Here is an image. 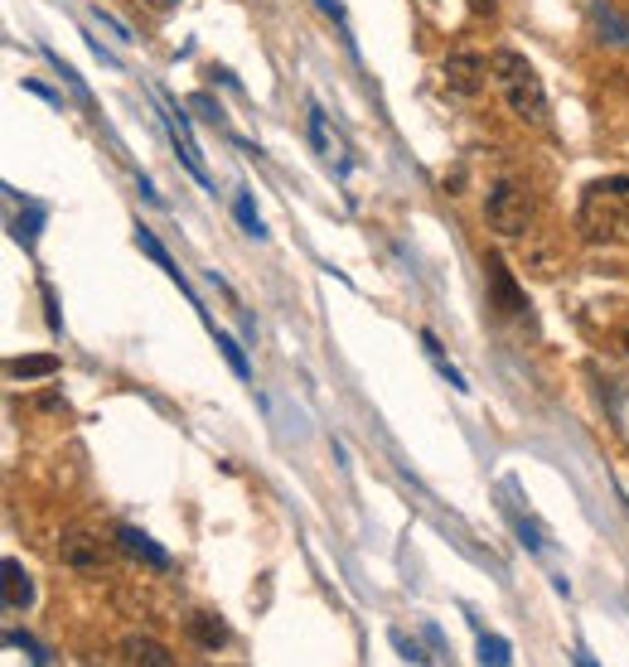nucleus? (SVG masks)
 I'll use <instances>...</instances> for the list:
<instances>
[{
  "label": "nucleus",
  "instance_id": "obj_1",
  "mask_svg": "<svg viewBox=\"0 0 629 667\" xmlns=\"http://www.w3.org/2000/svg\"><path fill=\"white\" fill-rule=\"evenodd\" d=\"M489 78H494V88H499L504 106L518 116V122H528V126H542L547 122V88H542L538 69H532L524 53L494 49L489 53Z\"/></svg>",
  "mask_w": 629,
  "mask_h": 667
},
{
  "label": "nucleus",
  "instance_id": "obj_2",
  "mask_svg": "<svg viewBox=\"0 0 629 667\" xmlns=\"http://www.w3.org/2000/svg\"><path fill=\"white\" fill-rule=\"evenodd\" d=\"M577 228L586 243H615V237L629 228V175L586 184L581 208H577Z\"/></svg>",
  "mask_w": 629,
  "mask_h": 667
},
{
  "label": "nucleus",
  "instance_id": "obj_3",
  "mask_svg": "<svg viewBox=\"0 0 629 667\" xmlns=\"http://www.w3.org/2000/svg\"><path fill=\"white\" fill-rule=\"evenodd\" d=\"M532 213H538V204L518 179H499L485 198V218L499 237H524L532 228Z\"/></svg>",
  "mask_w": 629,
  "mask_h": 667
},
{
  "label": "nucleus",
  "instance_id": "obj_4",
  "mask_svg": "<svg viewBox=\"0 0 629 667\" xmlns=\"http://www.w3.org/2000/svg\"><path fill=\"white\" fill-rule=\"evenodd\" d=\"M440 78H446V88L455 98H479L489 83V59H479V53L460 49V53H446V63H440Z\"/></svg>",
  "mask_w": 629,
  "mask_h": 667
},
{
  "label": "nucleus",
  "instance_id": "obj_5",
  "mask_svg": "<svg viewBox=\"0 0 629 667\" xmlns=\"http://www.w3.org/2000/svg\"><path fill=\"white\" fill-rule=\"evenodd\" d=\"M59 556H63V566H69V571H78V576H98V571H102V542L92 537L88 527H63Z\"/></svg>",
  "mask_w": 629,
  "mask_h": 667
},
{
  "label": "nucleus",
  "instance_id": "obj_6",
  "mask_svg": "<svg viewBox=\"0 0 629 667\" xmlns=\"http://www.w3.org/2000/svg\"><path fill=\"white\" fill-rule=\"evenodd\" d=\"M485 276H489V305L499 315H518L524 310V290H518V281L508 276V261L499 257V252H489L485 257Z\"/></svg>",
  "mask_w": 629,
  "mask_h": 667
},
{
  "label": "nucleus",
  "instance_id": "obj_7",
  "mask_svg": "<svg viewBox=\"0 0 629 667\" xmlns=\"http://www.w3.org/2000/svg\"><path fill=\"white\" fill-rule=\"evenodd\" d=\"M116 546H122L126 556H136V562H145L151 571H170V552H165V546H155L141 527H116Z\"/></svg>",
  "mask_w": 629,
  "mask_h": 667
},
{
  "label": "nucleus",
  "instance_id": "obj_8",
  "mask_svg": "<svg viewBox=\"0 0 629 667\" xmlns=\"http://www.w3.org/2000/svg\"><path fill=\"white\" fill-rule=\"evenodd\" d=\"M0 571H6V576H0V581H6V609H30V599H34V581H30V571H24V566L16 562V556H10V562L0 566Z\"/></svg>",
  "mask_w": 629,
  "mask_h": 667
},
{
  "label": "nucleus",
  "instance_id": "obj_9",
  "mask_svg": "<svg viewBox=\"0 0 629 667\" xmlns=\"http://www.w3.org/2000/svg\"><path fill=\"white\" fill-rule=\"evenodd\" d=\"M122 658L126 663H145V667H175V653H170L165 644H155V638H141V634H131L122 644Z\"/></svg>",
  "mask_w": 629,
  "mask_h": 667
},
{
  "label": "nucleus",
  "instance_id": "obj_10",
  "mask_svg": "<svg viewBox=\"0 0 629 667\" xmlns=\"http://www.w3.org/2000/svg\"><path fill=\"white\" fill-rule=\"evenodd\" d=\"M591 20H596V34L606 39V44H625L629 49V20L615 16L606 0H591Z\"/></svg>",
  "mask_w": 629,
  "mask_h": 667
},
{
  "label": "nucleus",
  "instance_id": "obj_11",
  "mask_svg": "<svg viewBox=\"0 0 629 667\" xmlns=\"http://www.w3.org/2000/svg\"><path fill=\"white\" fill-rule=\"evenodd\" d=\"M190 638L199 648H209V653H219L227 644V629H223V619L219 615H209V609H199V615H190Z\"/></svg>",
  "mask_w": 629,
  "mask_h": 667
},
{
  "label": "nucleus",
  "instance_id": "obj_12",
  "mask_svg": "<svg viewBox=\"0 0 629 667\" xmlns=\"http://www.w3.org/2000/svg\"><path fill=\"white\" fill-rule=\"evenodd\" d=\"M10 378H53L59 372V358L53 353H30V358H10L6 363Z\"/></svg>",
  "mask_w": 629,
  "mask_h": 667
},
{
  "label": "nucleus",
  "instance_id": "obj_13",
  "mask_svg": "<svg viewBox=\"0 0 629 667\" xmlns=\"http://www.w3.org/2000/svg\"><path fill=\"white\" fill-rule=\"evenodd\" d=\"M136 247H141V252H145V257H151V261L160 266V271H165V276H170V281H180V286H184V276H180V266H175V261H170V252H165V247H160V243H155V233H145V228H136Z\"/></svg>",
  "mask_w": 629,
  "mask_h": 667
},
{
  "label": "nucleus",
  "instance_id": "obj_14",
  "mask_svg": "<svg viewBox=\"0 0 629 667\" xmlns=\"http://www.w3.org/2000/svg\"><path fill=\"white\" fill-rule=\"evenodd\" d=\"M213 343H219V353L227 358V368H233L237 378H252V368H247V358H243V349H237V343L227 339V334H219V329H213Z\"/></svg>",
  "mask_w": 629,
  "mask_h": 667
},
{
  "label": "nucleus",
  "instance_id": "obj_15",
  "mask_svg": "<svg viewBox=\"0 0 629 667\" xmlns=\"http://www.w3.org/2000/svg\"><path fill=\"white\" fill-rule=\"evenodd\" d=\"M479 658H485V663H499V667H504L508 658H514V653H508V644H504V638H489V634H485V638H479Z\"/></svg>",
  "mask_w": 629,
  "mask_h": 667
},
{
  "label": "nucleus",
  "instance_id": "obj_16",
  "mask_svg": "<svg viewBox=\"0 0 629 667\" xmlns=\"http://www.w3.org/2000/svg\"><path fill=\"white\" fill-rule=\"evenodd\" d=\"M237 223H243L252 237H266V228H262V218H257V208H252V198H247V194L237 198Z\"/></svg>",
  "mask_w": 629,
  "mask_h": 667
},
{
  "label": "nucleus",
  "instance_id": "obj_17",
  "mask_svg": "<svg viewBox=\"0 0 629 667\" xmlns=\"http://www.w3.org/2000/svg\"><path fill=\"white\" fill-rule=\"evenodd\" d=\"M6 644H10V648H24V653H30V658H34V663H49V653H44V648H39V644H34V638H30V634H16V629H10V634H6Z\"/></svg>",
  "mask_w": 629,
  "mask_h": 667
},
{
  "label": "nucleus",
  "instance_id": "obj_18",
  "mask_svg": "<svg viewBox=\"0 0 629 667\" xmlns=\"http://www.w3.org/2000/svg\"><path fill=\"white\" fill-rule=\"evenodd\" d=\"M393 644H397V653H403V658H407V663H426V653H422L417 644H407V638H403V634H393Z\"/></svg>",
  "mask_w": 629,
  "mask_h": 667
},
{
  "label": "nucleus",
  "instance_id": "obj_19",
  "mask_svg": "<svg viewBox=\"0 0 629 667\" xmlns=\"http://www.w3.org/2000/svg\"><path fill=\"white\" fill-rule=\"evenodd\" d=\"M470 6V16H479V20H489L494 10H499V0H465Z\"/></svg>",
  "mask_w": 629,
  "mask_h": 667
},
{
  "label": "nucleus",
  "instance_id": "obj_20",
  "mask_svg": "<svg viewBox=\"0 0 629 667\" xmlns=\"http://www.w3.org/2000/svg\"><path fill=\"white\" fill-rule=\"evenodd\" d=\"M24 88H30L34 98H44V102H59V92H53V88H44V83H34V78H30V83H24Z\"/></svg>",
  "mask_w": 629,
  "mask_h": 667
},
{
  "label": "nucleus",
  "instance_id": "obj_21",
  "mask_svg": "<svg viewBox=\"0 0 629 667\" xmlns=\"http://www.w3.org/2000/svg\"><path fill=\"white\" fill-rule=\"evenodd\" d=\"M34 407L39 411H63V397H53V392L49 397H34Z\"/></svg>",
  "mask_w": 629,
  "mask_h": 667
},
{
  "label": "nucleus",
  "instance_id": "obj_22",
  "mask_svg": "<svg viewBox=\"0 0 629 667\" xmlns=\"http://www.w3.org/2000/svg\"><path fill=\"white\" fill-rule=\"evenodd\" d=\"M175 6H180V0H151V10H160V16H170Z\"/></svg>",
  "mask_w": 629,
  "mask_h": 667
},
{
  "label": "nucleus",
  "instance_id": "obj_23",
  "mask_svg": "<svg viewBox=\"0 0 629 667\" xmlns=\"http://www.w3.org/2000/svg\"><path fill=\"white\" fill-rule=\"evenodd\" d=\"M620 343H625V353H629V329H625V339H620Z\"/></svg>",
  "mask_w": 629,
  "mask_h": 667
}]
</instances>
